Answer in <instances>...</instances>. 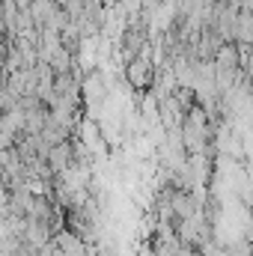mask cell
Listing matches in <instances>:
<instances>
[{
  "label": "cell",
  "mask_w": 253,
  "mask_h": 256,
  "mask_svg": "<svg viewBox=\"0 0 253 256\" xmlns=\"http://www.w3.org/2000/svg\"><path fill=\"white\" fill-rule=\"evenodd\" d=\"M126 78L131 86H137V90H143V86H149V80L155 78V68L152 63L146 60V57H131L126 66Z\"/></svg>",
  "instance_id": "6da1fadb"
}]
</instances>
